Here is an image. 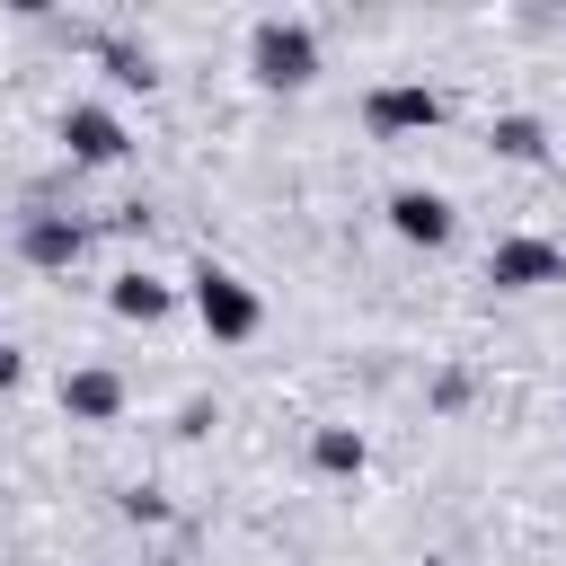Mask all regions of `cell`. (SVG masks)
<instances>
[{
	"label": "cell",
	"instance_id": "1",
	"mask_svg": "<svg viewBox=\"0 0 566 566\" xmlns=\"http://www.w3.org/2000/svg\"><path fill=\"white\" fill-rule=\"evenodd\" d=\"M248 62H256L265 88H310V80H318V35H310L301 18H256Z\"/></svg>",
	"mask_w": 566,
	"mask_h": 566
},
{
	"label": "cell",
	"instance_id": "5",
	"mask_svg": "<svg viewBox=\"0 0 566 566\" xmlns=\"http://www.w3.org/2000/svg\"><path fill=\"white\" fill-rule=\"evenodd\" d=\"M389 230L416 239V248H451L460 212H451V195H433V186H398V195H389Z\"/></svg>",
	"mask_w": 566,
	"mask_h": 566
},
{
	"label": "cell",
	"instance_id": "12",
	"mask_svg": "<svg viewBox=\"0 0 566 566\" xmlns=\"http://www.w3.org/2000/svg\"><path fill=\"white\" fill-rule=\"evenodd\" d=\"M106 53V71H115V88H150L159 71H150V53H133V44H97Z\"/></svg>",
	"mask_w": 566,
	"mask_h": 566
},
{
	"label": "cell",
	"instance_id": "8",
	"mask_svg": "<svg viewBox=\"0 0 566 566\" xmlns=\"http://www.w3.org/2000/svg\"><path fill=\"white\" fill-rule=\"evenodd\" d=\"M62 142H71V159H88V168L124 159V124H115L106 106H62Z\"/></svg>",
	"mask_w": 566,
	"mask_h": 566
},
{
	"label": "cell",
	"instance_id": "10",
	"mask_svg": "<svg viewBox=\"0 0 566 566\" xmlns=\"http://www.w3.org/2000/svg\"><path fill=\"white\" fill-rule=\"evenodd\" d=\"M310 460H318L327 478H363V460H371V442H363L354 424H318V433H310Z\"/></svg>",
	"mask_w": 566,
	"mask_h": 566
},
{
	"label": "cell",
	"instance_id": "2",
	"mask_svg": "<svg viewBox=\"0 0 566 566\" xmlns=\"http://www.w3.org/2000/svg\"><path fill=\"white\" fill-rule=\"evenodd\" d=\"M195 318H203V336L212 345H248L256 336V292L239 283V274H221V265H195Z\"/></svg>",
	"mask_w": 566,
	"mask_h": 566
},
{
	"label": "cell",
	"instance_id": "4",
	"mask_svg": "<svg viewBox=\"0 0 566 566\" xmlns=\"http://www.w3.org/2000/svg\"><path fill=\"white\" fill-rule=\"evenodd\" d=\"M363 124H371V133H433V124H442V97H433L424 80H389V88L363 97Z\"/></svg>",
	"mask_w": 566,
	"mask_h": 566
},
{
	"label": "cell",
	"instance_id": "14",
	"mask_svg": "<svg viewBox=\"0 0 566 566\" xmlns=\"http://www.w3.org/2000/svg\"><path fill=\"white\" fill-rule=\"evenodd\" d=\"M18 371H27V354H18L9 336H0V389H18Z\"/></svg>",
	"mask_w": 566,
	"mask_h": 566
},
{
	"label": "cell",
	"instance_id": "9",
	"mask_svg": "<svg viewBox=\"0 0 566 566\" xmlns=\"http://www.w3.org/2000/svg\"><path fill=\"white\" fill-rule=\"evenodd\" d=\"M106 310H115V318H142V327H150V318H168V310H177V292H168L159 274H115V283H106Z\"/></svg>",
	"mask_w": 566,
	"mask_h": 566
},
{
	"label": "cell",
	"instance_id": "11",
	"mask_svg": "<svg viewBox=\"0 0 566 566\" xmlns=\"http://www.w3.org/2000/svg\"><path fill=\"white\" fill-rule=\"evenodd\" d=\"M486 142H495V159H539V150H548L539 115H495V133H486Z\"/></svg>",
	"mask_w": 566,
	"mask_h": 566
},
{
	"label": "cell",
	"instance_id": "3",
	"mask_svg": "<svg viewBox=\"0 0 566 566\" xmlns=\"http://www.w3.org/2000/svg\"><path fill=\"white\" fill-rule=\"evenodd\" d=\"M486 283H495V292H539V283H566V248H557V239H495Z\"/></svg>",
	"mask_w": 566,
	"mask_h": 566
},
{
	"label": "cell",
	"instance_id": "13",
	"mask_svg": "<svg viewBox=\"0 0 566 566\" xmlns=\"http://www.w3.org/2000/svg\"><path fill=\"white\" fill-rule=\"evenodd\" d=\"M124 513H133V522H168V504H159L150 486H133V495H124Z\"/></svg>",
	"mask_w": 566,
	"mask_h": 566
},
{
	"label": "cell",
	"instance_id": "7",
	"mask_svg": "<svg viewBox=\"0 0 566 566\" xmlns=\"http://www.w3.org/2000/svg\"><path fill=\"white\" fill-rule=\"evenodd\" d=\"M62 416H71V424H115V416H124V380H115L106 363L62 371Z\"/></svg>",
	"mask_w": 566,
	"mask_h": 566
},
{
	"label": "cell",
	"instance_id": "6",
	"mask_svg": "<svg viewBox=\"0 0 566 566\" xmlns=\"http://www.w3.org/2000/svg\"><path fill=\"white\" fill-rule=\"evenodd\" d=\"M80 248H88V221H71V212H35V221L18 230V256H27V265H44V274L80 265Z\"/></svg>",
	"mask_w": 566,
	"mask_h": 566
}]
</instances>
